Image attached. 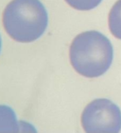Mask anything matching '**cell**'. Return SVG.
<instances>
[{
	"instance_id": "obj_1",
	"label": "cell",
	"mask_w": 121,
	"mask_h": 133,
	"mask_svg": "<svg viewBox=\"0 0 121 133\" xmlns=\"http://www.w3.org/2000/svg\"><path fill=\"white\" fill-rule=\"evenodd\" d=\"M69 57L71 66L79 75L97 78L106 73L112 64L113 45L100 31H84L73 39Z\"/></svg>"
},
{
	"instance_id": "obj_2",
	"label": "cell",
	"mask_w": 121,
	"mask_h": 133,
	"mask_svg": "<svg viewBox=\"0 0 121 133\" xmlns=\"http://www.w3.org/2000/svg\"><path fill=\"white\" fill-rule=\"evenodd\" d=\"M2 21L4 30L13 41L29 43L43 35L48 15L40 0H12L4 8Z\"/></svg>"
},
{
	"instance_id": "obj_3",
	"label": "cell",
	"mask_w": 121,
	"mask_h": 133,
	"mask_svg": "<svg viewBox=\"0 0 121 133\" xmlns=\"http://www.w3.org/2000/svg\"><path fill=\"white\" fill-rule=\"evenodd\" d=\"M81 122L86 132H119L121 111L112 101L97 98L83 110Z\"/></svg>"
},
{
	"instance_id": "obj_4",
	"label": "cell",
	"mask_w": 121,
	"mask_h": 133,
	"mask_svg": "<svg viewBox=\"0 0 121 133\" xmlns=\"http://www.w3.org/2000/svg\"><path fill=\"white\" fill-rule=\"evenodd\" d=\"M19 131V122L14 111L7 105H0V132Z\"/></svg>"
},
{
	"instance_id": "obj_5",
	"label": "cell",
	"mask_w": 121,
	"mask_h": 133,
	"mask_svg": "<svg viewBox=\"0 0 121 133\" xmlns=\"http://www.w3.org/2000/svg\"><path fill=\"white\" fill-rule=\"evenodd\" d=\"M108 24L111 34L117 39L121 40V0H118L111 8Z\"/></svg>"
},
{
	"instance_id": "obj_6",
	"label": "cell",
	"mask_w": 121,
	"mask_h": 133,
	"mask_svg": "<svg viewBox=\"0 0 121 133\" xmlns=\"http://www.w3.org/2000/svg\"><path fill=\"white\" fill-rule=\"evenodd\" d=\"M72 8L79 11H90L100 5L102 0H65Z\"/></svg>"
},
{
	"instance_id": "obj_7",
	"label": "cell",
	"mask_w": 121,
	"mask_h": 133,
	"mask_svg": "<svg viewBox=\"0 0 121 133\" xmlns=\"http://www.w3.org/2000/svg\"><path fill=\"white\" fill-rule=\"evenodd\" d=\"M19 131H36V130L33 128L32 125L28 124L27 122H19Z\"/></svg>"
},
{
	"instance_id": "obj_8",
	"label": "cell",
	"mask_w": 121,
	"mask_h": 133,
	"mask_svg": "<svg viewBox=\"0 0 121 133\" xmlns=\"http://www.w3.org/2000/svg\"><path fill=\"white\" fill-rule=\"evenodd\" d=\"M1 46H2V40H1V36H0V51H1Z\"/></svg>"
}]
</instances>
